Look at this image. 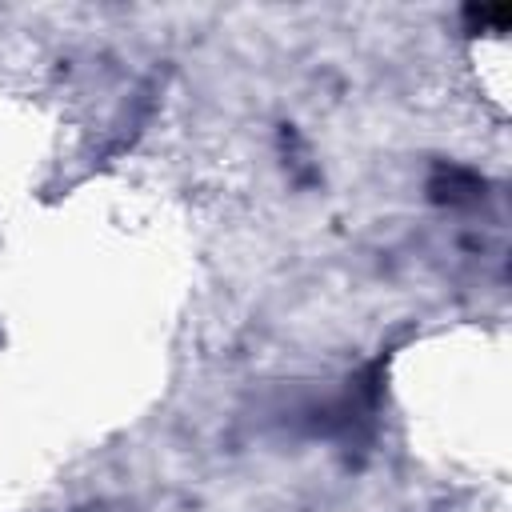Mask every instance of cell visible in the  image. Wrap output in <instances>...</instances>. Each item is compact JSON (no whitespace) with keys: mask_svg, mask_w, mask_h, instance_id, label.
Listing matches in <instances>:
<instances>
[{"mask_svg":"<svg viewBox=\"0 0 512 512\" xmlns=\"http://www.w3.org/2000/svg\"><path fill=\"white\" fill-rule=\"evenodd\" d=\"M428 192H432L436 204H468V200L484 196V180L476 172H468V168H440L432 176Z\"/></svg>","mask_w":512,"mask_h":512,"instance_id":"cell-1","label":"cell"}]
</instances>
